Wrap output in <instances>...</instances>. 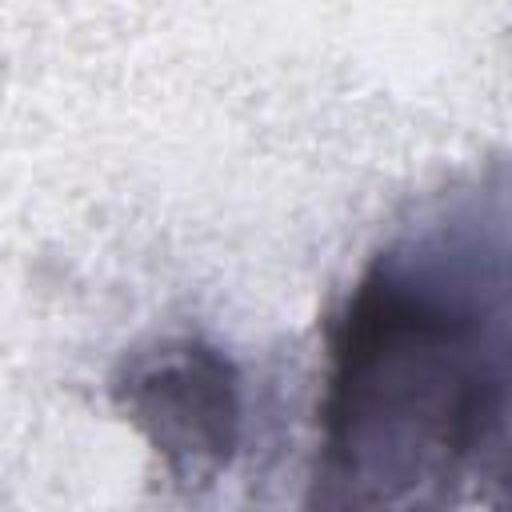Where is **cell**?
<instances>
[{
  "mask_svg": "<svg viewBox=\"0 0 512 512\" xmlns=\"http://www.w3.org/2000/svg\"><path fill=\"white\" fill-rule=\"evenodd\" d=\"M116 408L180 484H212L240 444L236 364L204 340H164L124 364Z\"/></svg>",
  "mask_w": 512,
  "mask_h": 512,
  "instance_id": "7a4b0ae2",
  "label": "cell"
},
{
  "mask_svg": "<svg viewBox=\"0 0 512 512\" xmlns=\"http://www.w3.org/2000/svg\"><path fill=\"white\" fill-rule=\"evenodd\" d=\"M324 384L316 484L336 500L460 480L512 424V264L380 252L328 328Z\"/></svg>",
  "mask_w": 512,
  "mask_h": 512,
  "instance_id": "6da1fadb",
  "label": "cell"
}]
</instances>
